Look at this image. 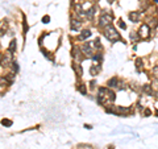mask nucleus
I'll return each mask as SVG.
<instances>
[{
	"label": "nucleus",
	"mask_w": 158,
	"mask_h": 149,
	"mask_svg": "<svg viewBox=\"0 0 158 149\" xmlns=\"http://www.w3.org/2000/svg\"><path fill=\"white\" fill-rule=\"evenodd\" d=\"M153 96H154V98L157 99V100H158V90H157V91H154V95H153Z\"/></svg>",
	"instance_id": "4c0bfd02"
},
{
	"label": "nucleus",
	"mask_w": 158,
	"mask_h": 149,
	"mask_svg": "<svg viewBox=\"0 0 158 149\" xmlns=\"http://www.w3.org/2000/svg\"><path fill=\"white\" fill-rule=\"evenodd\" d=\"M98 95L104 96L106 99H108L110 104H113V103H115V100H116V92H115V90H111V88H108L107 86L98 87Z\"/></svg>",
	"instance_id": "7ed1b4c3"
},
{
	"label": "nucleus",
	"mask_w": 158,
	"mask_h": 149,
	"mask_svg": "<svg viewBox=\"0 0 158 149\" xmlns=\"http://www.w3.org/2000/svg\"><path fill=\"white\" fill-rule=\"evenodd\" d=\"M8 86H11V84L7 81L6 75H0V87H8Z\"/></svg>",
	"instance_id": "a878e982"
},
{
	"label": "nucleus",
	"mask_w": 158,
	"mask_h": 149,
	"mask_svg": "<svg viewBox=\"0 0 158 149\" xmlns=\"http://www.w3.org/2000/svg\"><path fill=\"white\" fill-rule=\"evenodd\" d=\"M71 58H73V61L77 62V63H82L86 59V57L83 56V53L81 52L79 45H75V44L73 45V48H71Z\"/></svg>",
	"instance_id": "20e7f679"
},
{
	"label": "nucleus",
	"mask_w": 158,
	"mask_h": 149,
	"mask_svg": "<svg viewBox=\"0 0 158 149\" xmlns=\"http://www.w3.org/2000/svg\"><path fill=\"white\" fill-rule=\"evenodd\" d=\"M150 115H152L150 108H144V111H142V116H144V117H149Z\"/></svg>",
	"instance_id": "7c9ffc66"
},
{
	"label": "nucleus",
	"mask_w": 158,
	"mask_h": 149,
	"mask_svg": "<svg viewBox=\"0 0 158 149\" xmlns=\"http://www.w3.org/2000/svg\"><path fill=\"white\" fill-rule=\"evenodd\" d=\"M120 82H121V79L118 78V77H112V78H110V79L107 81V87L111 88V90H115V88L118 87Z\"/></svg>",
	"instance_id": "9b49d317"
},
{
	"label": "nucleus",
	"mask_w": 158,
	"mask_h": 149,
	"mask_svg": "<svg viewBox=\"0 0 158 149\" xmlns=\"http://www.w3.org/2000/svg\"><path fill=\"white\" fill-rule=\"evenodd\" d=\"M13 61H15V59H13V54L9 50H6L4 53H2V67L9 69Z\"/></svg>",
	"instance_id": "39448f33"
},
{
	"label": "nucleus",
	"mask_w": 158,
	"mask_h": 149,
	"mask_svg": "<svg viewBox=\"0 0 158 149\" xmlns=\"http://www.w3.org/2000/svg\"><path fill=\"white\" fill-rule=\"evenodd\" d=\"M102 32H103V36H104L111 44H115V42H117V41L124 42V41H123L121 34L117 32V29L113 27L112 24H111V25H108V27H106L104 29H102Z\"/></svg>",
	"instance_id": "f03ea898"
},
{
	"label": "nucleus",
	"mask_w": 158,
	"mask_h": 149,
	"mask_svg": "<svg viewBox=\"0 0 158 149\" xmlns=\"http://www.w3.org/2000/svg\"><path fill=\"white\" fill-rule=\"evenodd\" d=\"M110 149H111V148H110Z\"/></svg>",
	"instance_id": "c03bdc74"
},
{
	"label": "nucleus",
	"mask_w": 158,
	"mask_h": 149,
	"mask_svg": "<svg viewBox=\"0 0 158 149\" xmlns=\"http://www.w3.org/2000/svg\"><path fill=\"white\" fill-rule=\"evenodd\" d=\"M82 28V20L75 15H71L70 17V29L74 32H79Z\"/></svg>",
	"instance_id": "6e6552de"
},
{
	"label": "nucleus",
	"mask_w": 158,
	"mask_h": 149,
	"mask_svg": "<svg viewBox=\"0 0 158 149\" xmlns=\"http://www.w3.org/2000/svg\"><path fill=\"white\" fill-rule=\"evenodd\" d=\"M0 123H2L3 127H12V126H13V121L9 120V119H3V120L0 121Z\"/></svg>",
	"instance_id": "cd10ccee"
},
{
	"label": "nucleus",
	"mask_w": 158,
	"mask_h": 149,
	"mask_svg": "<svg viewBox=\"0 0 158 149\" xmlns=\"http://www.w3.org/2000/svg\"><path fill=\"white\" fill-rule=\"evenodd\" d=\"M141 92L142 95H146V96H153L154 95V90H153V87L150 86V83H145L141 86Z\"/></svg>",
	"instance_id": "ddd939ff"
},
{
	"label": "nucleus",
	"mask_w": 158,
	"mask_h": 149,
	"mask_svg": "<svg viewBox=\"0 0 158 149\" xmlns=\"http://www.w3.org/2000/svg\"><path fill=\"white\" fill-rule=\"evenodd\" d=\"M145 24L152 29V31H154V29L158 27V17L157 16H148L145 19Z\"/></svg>",
	"instance_id": "9d476101"
},
{
	"label": "nucleus",
	"mask_w": 158,
	"mask_h": 149,
	"mask_svg": "<svg viewBox=\"0 0 158 149\" xmlns=\"http://www.w3.org/2000/svg\"><path fill=\"white\" fill-rule=\"evenodd\" d=\"M90 2H95V0H90Z\"/></svg>",
	"instance_id": "79ce46f5"
},
{
	"label": "nucleus",
	"mask_w": 158,
	"mask_h": 149,
	"mask_svg": "<svg viewBox=\"0 0 158 149\" xmlns=\"http://www.w3.org/2000/svg\"><path fill=\"white\" fill-rule=\"evenodd\" d=\"M91 34H92L91 29H88V28L82 29V31L79 32V36L77 37V40H78V41H85V40H87V38L91 37Z\"/></svg>",
	"instance_id": "4468645a"
},
{
	"label": "nucleus",
	"mask_w": 158,
	"mask_h": 149,
	"mask_svg": "<svg viewBox=\"0 0 158 149\" xmlns=\"http://www.w3.org/2000/svg\"><path fill=\"white\" fill-rule=\"evenodd\" d=\"M7 50H9L12 54H16V52H17V41H16V38L11 40V42H9V46H8Z\"/></svg>",
	"instance_id": "f3484780"
},
{
	"label": "nucleus",
	"mask_w": 158,
	"mask_h": 149,
	"mask_svg": "<svg viewBox=\"0 0 158 149\" xmlns=\"http://www.w3.org/2000/svg\"><path fill=\"white\" fill-rule=\"evenodd\" d=\"M28 29H29V27H28V23H27V17H25V15H23V32H24V34H27Z\"/></svg>",
	"instance_id": "bb28decb"
},
{
	"label": "nucleus",
	"mask_w": 158,
	"mask_h": 149,
	"mask_svg": "<svg viewBox=\"0 0 158 149\" xmlns=\"http://www.w3.org/2000/svg\"><path fill=\"white\" fill-rule=\"evenodd\" d=\"M95 87H96V81L94 79V81L90 82V88H95Z\"/></svg>",
	"instance_id": "c9c22d12"
},
{
	"label": "nucleus",
	"mask_w": 158,
	"mask_h": 149,
	"mask_svg": "<svg viewBox=\"0 0 158 149\" xmlns=\"http://www.w3.org/2000/svg\"><path fill=\"white\" fill-rule=\"evenodd\" d=\"M91 59L95 63H102L103 62V53L102 52H95L94 53V56L91 57Z\"/></svg>",
	"instance_id": "a211bd4d"
},
{
	"label": "nucleus",
	"mask_w": 158,
	"mask_h": 149,
	"mask_svg": "<svg viewBox=\"0 0 158 149\" xmlns=\"http://www.w3.org/2000/svg\"><path fill=\"white\" fill-rule=\"evenodd\" d=\"M45 36H46V33L44 32V34H42V36L38 38V44H40V46H42V42H44V38H45Z\"/></svg>",
	"instance_id": "f704fd0d"
},
{
	"label": "nucleus",
	"mask_w": 158,
	"mask_h": 149,
	"mask_svg": "<svg viewBox=\"0 0 158 149\" xmlns=\"http://www.w3.org/2000/svg\"><path fill=\"white\" fill-rule=\"evenodd\" d=\"M150 2H149V0H141V3H140V8L142 9V12H145L146 11V9H148V7H149L150 6Z\"/></svg>",
	"instance_id": "b1692460"
},
{
	"label": "nucleus",
	"mask_w": 158,
	"mask_h": 149,
	"mask_svg": "<svg viewBox=\"0 0 158 149\" xmlns=\"http://www.w3.org/2000/svg\"><path fill=\"white\" fill-rule=\"evenodd\" d=\"M129 40H131L132 44H137V42L141 41V37H140V34H138L136 31H132L129 33Z\"/></svg>",
	"instance_id": "dca6fc26"
},
{
	"label": "nucleus",
	"mask_w": 158,
	"mask_h": 149,
	"mask_svg": "<svg viewBox=\"0 0 158 149\" xmlns=\"http://www.w3.org/2000/svg\"><path fill=\"white\" fill-rule=\"evenodd\" d=\"M41 21H42L44 24H49V23H50V16H49V15H45V16L42 17Z\"/></svg>",
	"instance_id": "473e14b6"
},
{
	"label": "nucleus",
	"mask_w": 158,
	"mask_h": 149,
	"mask_svg": "<svg viewBox=\"0 0 158 149\" xmlns=\"http://www.w3.org/2000/svg\"><path fill=\"white\" fill-rule=\"evenodd\" d=\"M137 33L140 34L141 40H149V38H150V36H152V29H150V28L148 27L146 24L144 23L142 25H140V28H138Z\"/></svg>",
	"instance_id": "0eeeda50"
},
{
	"label": "nucleus",
	"mask_w": 158,
	"mask_h": 149,
	"mask_svg": "<svg viewBox=\"0 0 158 149\" xmlns=\"http://www.w3.org/2000/svg\"><path fill=\"white\" fill-rule=\"evenodd\" d=\"M107 3L108 4H113V3H115V0H107Z\"/></svg>",
	"instance_id": "ea45409f"
},
{
	"label": "nucleus",
	"mask_w": 158,
	"mask_h": 149,
	"mask_svg": "<svg viewBox=\"0 0 158 149\" xmlns=\"http://www.w3.org/2000/svg\"><path fill=\"white\" fill-rule=\"evenodd\" d=\"M0 25H2V21H0Z\"/></svg>",
	"instance_id": "37998d69"
},
{
	"label": "nucleus",
	"mask_w": 158,
	"mask_h": 149,
	"mask_svg": "<svg viewBox=\"0 0 158 149\" xmlns=\"http://www.w3.org/2000/svg\"><path fill=\"white\" fill-rule=\"evenodd\" d=\"M78 149H92V147L88 144H81V145H78Z\"/></svg>",
	"instance_id": "72a5a7b5"
},
{
	"label": "nucleus",
	"mask_w": 158,
	"mask_h": 149,
	"mask_svg": "<svg viewBox=\"0 0 158 149\" xmlns=\"http://www.w3.org/2000/svg\"><path fill=\"white\" fill-rule=\"evenodd\" d=\"M113 20H115L113 13L111 11H107V9H104V11L99 15L98 21H96V27H98L99 31H102V29H104L106 27L111 25V24L113 23Z\"/></svg>",
	"instance_id": "f257e3e1"
},
{
	"label": "nucleus",
	"mask_w": 158,
	"mask_h": 149,
	"mask_svg": "<svg viewBox=\"0 0 158 149\" xmlns=\"http://www.w3.org/2000/svg\"><path fill=\"white\" fill-rule=\"evenodd\" d=\"M100 71H102V63H92V65L90 66V70H88V73H90L91 77L99 75Z\"/></svg>",
	"instance_id": "f8f14e48"
},
{
	"label": "nucleus",
	"mask_w": 158,
	"mask_h": 149,
	"mask_svg": "<svg viewBox=\"0 0 158 149\" xmlns=\"http://www.w3.org/2000/svg\"><path fill=\"white\" fill-rule=\"evenodd\" d=\"M71 67H73V70L75 71V75H77L78 78H82V77H83V67H82V65H81V63L73 62Z\"/></svg>",
	"instance_id": "2eb2a0df"
},
{
	"label": "nucleus",
	"mask_w": 158,
	"mask_h": 149,
	"mask_svg": "<svg viewBox=\"0 0 158 149\" xmlns=\"http://www.w3.org/2000/svg\"><path fill=\"white\" fill-rule=\"evenodd\" d=\"M6 34V29H0V37H3Z\"/></svg>",
	"instance_id": "e433bc0d"
},
{
	"label": "nucleus",
	"mask_w": 158,
	"mask_h": 149,
	"mask_svg": "<svg viewBox=\"0 0 158 149\" xmlns=\"http://www.w3.org/2000/svg\"><path fill=\"white\" fill-rule=\"evenodd\" d=\"M77 88H78V91L81 92L82 95H85V96H86L87 94H88V91H87V84H85V83H79Z\"/></svg>",
	"instance_id": "aec40b11"
},
{
	"label": "nucleus",
	"mask_w": 158,
	"mask_h": 149,
	"mask_svg": "<svg viewBox=\"0 0 158 149\" xmlns=\"http://www.w3.org/2000/svg\"><path fill=\"white\" fill-rule=\"evenodd\" d=\"M6 78H7V81L9 82V84H12L15 82V79H16V74L12 73V71H9L6 74Z\"/></svg>",
	"instance_id": "5701e85b"
},
{
	"label": "nucleus",
	"mask_w": 158,
	"mask_h": 149,
	"mask_svg": "<svg viewBox=\"0 0 158 149\" xmlns=\"http://www.w3.org/2000/svg\"><path fill=\"white\" fill-rule=\"evenodd\" d=\"M9 71H12V73H15V74H17V73L20 71V66H19L17 61H13V62H12L11 67H9Z\"/></svg>",
	"instance_id": "4be33fe9"
},
{
	"label": "nucleus",
	"mask_w": 158,
	"mask_h": 149,
	"mask_svg": "<svg viewBox=\"0 0 158 149\" xmlns=\"http://www.w3.org/2000/svg\"><path fill=\"white\" fill-rule=\"evenodd\" d=\"M128 19H129V21H132L133 24H137L141 21L142 13H141V11H132L128 13Z\"/></svg>",
	"instance_id": "1a4fd4ad"
},
{
	"label": "nucleus",
	"mask_w": 158,
	"mask_h": 149,
	"mask_svg": "<svg viewBox=\"0 0 158 149\" xmlns=\"http://www.w3.org/2000/svg\"><path fill=\"white\" fill-rule=\"evenodd\" d=\"M150 86L153 87V90H154V91H157V90H158V79H157V78H153V79H152Z\"/></svg>",
	"instance_id": "c85d7f7f"
},
{
	"label": "nucleus",
	"mask_w": 158,
	"mask_h": 149,
	"mask_svg": "<svg viewBox=\"0 0 158 149\" xmlns=\"http://www.w3.org/2000/svg\"><path fill=\"white\" fill-rule=\"evenodd\" d=\"M92 46H94V50H95V52H100V50H103V45H102L100 38H96L95 41L92 42Z\"/></svg>",
	"instance_id": "6ab92c4d"
},
{
	"label": "nucleus",
	"mask_w": 158,
	"mask_h": 149,
	"mask_svg": "<svg viewBox=\"0 0 158 149\" xmlns=\"http://www.w3.org/2000/svg\"><path fill=\"white\" fill-rule=\"evenodd\" d=\"M117 27L120 29H123V31H125V29H127V24L123 21V19H118L117 20Z\"/></svg>",
	"instance_id": "c756f323"
},
{
	"label": "nucleus",
	"mask_w": 158,
	"mask_h": 149,
	"mask_svg": "<svg viewBox=\"0 0 158 149\" xmlns=\"http://www.w3.org/2000/svg\"><path fill=\"white\" fill-rule=\"evenodd\" d=\"M135 66H136L137 70H142V69H144V59H142L141 57L136 58V61H135Z\"/></svg>",
	"instance_id": "412c9836"
},
{
	"label": "nucleus",
	"mask_w": 158,
	"mask_h": 149,
	"mask_svg": "<svg viewBox=\"0 0 158 149\" xmlns=\"http://www.w3.org/2000/svg\"><path fill=\"white\" fill-rule=\"evenodd\" d=\"M41 52L44 53V57H45V58H48L49 61H53V62H54V56H52V53H50V52L45 50V49H44L42 46H41Z\"/></svg>",
	"instance_id": "393cba45"
},
{
	"label": "nucleus",
	"mask_w": 158,
	"mask_h": 149,
	"mask_svg": "<svg viewBox=\"0 0 158 149\" xmlns=\"http://www.w3.org/2000/svg\"><path fill=\"white\" fill-rule=\"evenodd\" d=\"M85 127H86V130H91L92 126H88V124H85Z\"/></svg>",
	"instance_id": "58836bf2"
},
{
	"label": "nucleus",
	"mask_w": 158,
	"mask_h": 149,
	"mask_svg": "<svg viewBox=\"0 0 158 149\" xmlns=\"http://www.w3.org/2000/svg\"><path fill=\"white\" fill-rule=\"evenodd\" d=\"M0 66H2V53H0Z\"/></svg>",
	"instance_id": "a19ab883"
},
{
	"label": "nucleus",
	"mask_w": 158,
	"mask_h": 149,
	"mask_svg": "<svg viewBox=\"0 0 158 149\" xmlns=\"http://www.w3.org/2000/svg\"><path fill=\"white\" fill-rule=\"evenodd\" d=\"M79 48H81V52L83 53V56H85L86 58H91L94 56V53H95L94 46H92V42H83V44L79 45Z\"/></svg>",
	"instance_id": "423d86ee"
},
{
	"label": "nucleus",
	"mask_w": 158,
	"mask_h": 149,
	"mask_svg": "<svg viewBox=\"0 0 158 149\" xmlns=\"http://www.w3.org/2000/svg\"><path fill=\"white\" fill-rule=\"evenodd\" d=\"M152 74L154 75V78L158 79V65H156V66H153V67H152Z\"/></svg>",
	"instance_id": "2f4dec72"
}]
</instances>
